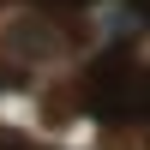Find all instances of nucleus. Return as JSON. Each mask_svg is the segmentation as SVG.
<instances>
[{
  "instance_id": "nucleus-1",
  "label": "nucleus",
  "mask_w": 150,
  "mask_h": 150,
  "mask_svg": "<svg viewBox=\"0 0 150 150\" xmlns=\"http://www.w3.org/2000/svg\"><path fill=\"white\" fill-rule=\"evenodd\" d=\"M84 102L102 120H150V72L126 54H108L84 78Z\"/></svg>"
},
{
  "instance_id": "nucleus-2",
  "label": "nucleus",
  "mask_w": 150,
  "mask_h": 150,
  "mask_svg": "<svg viewBox=\"0 0 150 150\" xmlns=\"http://www.w3.org/2000/svg\"><path fill=\"white\" fill-rule=\"evenodd\" d=\"M6 150H24V144H6Z\"/></svg>"
}]
</instances>
